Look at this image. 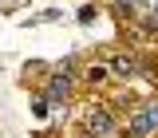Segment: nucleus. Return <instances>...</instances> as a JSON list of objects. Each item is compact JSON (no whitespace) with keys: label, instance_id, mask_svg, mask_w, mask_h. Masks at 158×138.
Masks as SVG:
<instances>
[{"label":"nucleus","instance_id":"f257e3e1","mask_svg":"<svg viewBox=\"0 0 158 138\" xmlns=\"http://www.w3.org/2000/svg\"><path fill=\"white\" fill-rule=\"evenodd\" d=\"M154 130H158V99H150V103L131 118V134L142 138V134H154Z\"/></svg>","mask_w":158,"mask_h":138},{"label":"nucleus","instance_id":"f03ea898","mask_svg":"<svg viewBox=\"0 0 158 138\" xmlns=\"http://www.w3.org/2000/svg\"><path fill=\"white\" fill-rule=\"evenodd\" d=\"M111 130H115V122H111L107 111H99V115L87 118V134H91V138H111Z\"/></svg>","mask_w":158,"mask_h":138},{"label":"nucleus","instance_id":"7ed1b4c3","mask_svg":"<svg viewBox=\"0 0 158 138\" xmlns=\"http://www.w3.org/2000/svg\"><path fill=\"white\" fill-rule=\"evenodd\" d=\"M48 95H52V99H67V95H71V79H67V75H56L52 83H48Z\"/></svg>","mask_w":158,"mask_h":138},{"label":"nucleus","instance_id":"20e7f679","mask_svg":"<svg viewBox=\"0 0 158 138\" xmlns=\"http://www.w3.org/2000/svg\"><path fill=\"white\" fill-rule=\"evenodd\" d=\"M111 67H115L118 75H135L138 63H135V55H115V59H111Z\"/></svg>","mask_w":158,"mask_h":138},{"label":"nucleus","instance_id":"39448f33","mask_svg":"<svg viewBox=\"0 0 158 138\" xmlns=\"http://www.w3.org/2000/svg\"><path fill=\"white\" fill-rule=\"evenodd\" d=\"M79 20H83V24H91V20H95V8H91V4H83V8H79Z\"/></svg>","mask_w":158,"mask_h":138}]
</instances>
